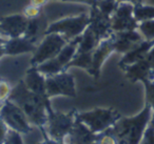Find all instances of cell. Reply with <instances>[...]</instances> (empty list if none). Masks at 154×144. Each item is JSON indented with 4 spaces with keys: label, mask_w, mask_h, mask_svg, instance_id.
I'll use <instances>...</instances> for the list:
<instances>
[{
    "label": "cell",
    "mask_w": 154,
    "mask_h": 144,
    "mask_svg": "<svg viewBox=\"0 0 154 144\" xmlns=\"http://www.w3.org/2000/svg\"><path fill=\"white\" fill-rule=\"evenodd\" d=\"M9 100L17 104L32 125L39 128H43L48 121L47 105L50 102L48 96H41L31 92L26 86L23 80H20L16 86L13 87Z\"/></svg>",
    "instance_id": "cell-1"
},
{
    "label": "cell",
    "mask_w": 154,
    "mask_h": 144,
    "mask_svg": "<svg viewBox=\"0 0 154 144\" xmlns=\"http://www.w3.org/2000/svg\"><path fill=\"white\" fill-rule=\"evenodd\" d=\"M153 114V107L146 103L143 110L139 114L128 118L122 117L107 130L117 139L118 144H139Z\"/></svg>",
    "instance_id": "cell-2"
},
{
    "label": "cell",
    "mask_w": 154,
    "mask_h": 144,
    "mask_svg": "<svg viewBox=\"0 0 154 144\" xmlns=\"http://www.w3.org/2000/svg\"><path fill=\"white\" fill-rule=\"evenodd\" d=\"M76 117L93 133L98 135L113 126L122 118V115L112 107H96L88 112H76Z\"/></svg>",
    "instance_id": "cell-3"
},
{
    "label": "cell",
    "mask_w": 154,
    "mask_h": 144,
    "mask_svg": "<svg viewBox=\"0 0 154 144\" xmlns=\"http://www.w3.org/2000/svg\"><path fill=\"white\" fill-rule=\"evenodd\" d=\"M48 121L47 124L40 130H45L50 138L62 142L66 135L70 133L76 119V110L69 112H54L51 107V101L47 105Z\"/></svg>",
    "instance_id": "cell-4"
},
{
    "label": "cell",
    "mask_w": 154,
    "mask_h": 144,
    "mask_svg": "<svg viewBox=\"0 0 154 144\" xmlns=\"http://www.w3.org/2000/svg\"><path fill=\"white\" fill-rule=\"evenodd\" d=\"M90 24V17L88 14H79L77 16L62 18L60 20L50 23L43 36L51 33H57L64 37L68 41L82 36Z\"/></svg>",
    "instance_id": "cell-5"
},
{
    "label": "cell",
    "mask_w": 154,
    "mask_h": 144,
    "mask_svg": "<svg viewBox=\"0 0 154 144\" xmlns=\"http://www.w3.org/2000/svg\"><path fill=\"white\" fill-rule=\"evenodd\" d=\"M0 119L13 129L21 135H29L32 133L33 125L28 119L23 110L11 100H8L0 107Z\"/></svg>",
    "instance_id": "cell-6"
},
{
    "label": "cell",
    "mask_w": 154,
    "mask_h": 144,
    "mask_svg": "<svg viewBox=\"0 0 154 144\" xmlns=\"http://www.w3.org/2000/svg\"><path fill=\"white\" fill-rule=\"evenodd\" d=\"M66 43L68 40L57 33L45 35L40 43L37 45L36 51L33 53V57L31 58V66H37L56 57Z\"/></svg>",
    "instance_id": "cell-7"
},
{
    "label": "cell",
    "mask_w": 154,
    "mask_h": 144,
    "mask_svg": "<svg viewBox=\"0 0 154 144\" xmlns=\"http://www.w3.org/2000/svg\"><path fill=\"white\" fill-rule=\"evenodd\" d=\"M45 86L47 96L50 99L56 96H66L71 98L76 97L74 76L66 70L45 77Z\"/></svg>",
    "instance_id": "cell-8"
},
{
    "label": "cell",
    "mask_w": 154,
    "mask_h": 144,
    "mask_svg": "<svg viewBox=\"0 0 154 144\" xmlns=\"http://www.w3.org/2000/svg\"><path fill=\"white\" fill-rule=\"evenodd\" d=\"M138 22L134 17V4L128 1H119L116 11L111 16L113 33L137 30Z\"/></svg>",
    "instance_id": "cell-9"
},
{
    "label": "cell",
    "mask_w": 154,
    "mask_h": 144,
    "mask_svg": "<svg viewBox=\"0 0 154 144\" xmlns=\"http://www.w3.org/2000/svg\"><path fill=\"white\" fill-rule=\"evenodd\" d=\"M29 19L23 14L5 16L0 18V35L5 38H17L24 35Z\"/></svg>",
    "instance_id": "cell-10"
},
{
    "label": "cell",
    "mask_w": 154,
    "mask_h": 144,
    "mask_svg": "<svg viewBox=\"0 0 154 144\" xmlns=\"http://www.w3.org/2000/svg\"><path fill=\"white\" fill-rule=\"evenodd\" d=\"M90 14V24L89 28L100 39L101 41L109 38L113 34V31L111 28V17L105 15L103 12L99 11L98 8L95 5H91Z\"/></svg>",
    "instance_id": "cell-11"
},
{
    "label": "cell",
    "mask_w": 154,
    "mask_h": 144,
    "mask_svg": "<svg viewBox=\"0 0 154 144\" xmlns=\"http://www.w3.org/2000/svg\"><path fill=\"white\" fill-rule=\"evenodd\" d=\"M114 52L119 54H126L129 51L135 47L137 44L143 41L145 39L138 32V30L124 31V32H116L112 34Z\"/></svg>",
    "instance_id": "cell-12"
},
{
    "label": "cell",
    "mask_w": 154,
    "mask_h": 144,
    "mask_svg": "<svg viewBox=\"0 0 154 144\" xmlns=\"http://www.w3.org/2000/svg\"><path fill=\"white\" fill-rule=\"evenodd\" d=\"M97 134H94L79 119H75L74 125L70 133L64 137L63 144H94L97 140Z\"/></svg>",
    "instance_id": "cell-13"
},
{
    "label": "cell",
    "mask_w": 154,
    "mask_h": 144,
    "mask_svg": "<svg viewBox=\"0 0 154 144\" xmlns=\"http://www.w3.org/2000/svg\"><path fill=\"white\" fill-rule=\"evenodd\" d=\"M112 53H114V46L111 36L101 41L98 46L94 50L92 54V68H91L89 74L94 78H98L100 76L101 68H103V63Z\"/></svg>",
    "instance_id": "cell-14"
},
{
    "label": "cell",
    "mask_w": 154,
    "mask_h": 144,
    "mask_svg": "<svg viewBox=\"0 0 154 144\" xmlns=\"http://www.w3.org/2000/svg\"><path fill=\"white\" fill-rule=\"evenodd\" d=\"M126 73V77L131 82H137L141 81L143 82L145 80H151L152 75H153V70L151 68L150 64L147 62L146 59H143L140 61L133 63L131 65H127L122 68Z\"/></svg>",
    "instance_id": "cell-15"
},
{
    "label": "cell",
    "mask_w": 154,
    "mask_h": 144,
    "mask_svg": "<svg viewBox=\"0 0 154 144\" xmlns=\"http://www.w3.org/2000/svg\"><path fill=\"white\" fill-rule=\"evenodd\" d=\"M37 44L32 40L26 38L24 36L17 37V38L7 39L5 43V55L16 56L26 53H34L36 51Z\"/></svg>",
    "instance_id": "cell-16"
},
{
    "label": "cell",
    "mask_w": 154,
    "mask_h": 144,
    "mask_svg": "<svg viewBox=\"0 0 154 144\" xmlns=\"http://www.w3.org/2000/svg\"><path fill=\"white\" fill-rule=\"evenodd\" d=\"M153 45H154V40L141 41L139 44H137L135 47H133L131 51L124 54L122 58L120 59L119 63H118L119 68H122L127 65H131V64L136 63V62L145 59L147 54L149 53V51L152 49Z\"/></svg>",
    "instance_id": "cell-17"
},
{
    "label": "cell",
    "mask_w": 154,
    "mask_h": 144,
    "mask_svg": "<svg viewBox=\"0 0 154 144\" xmlns=\"http://www.w3.org/2000/svg\"><path fill=\"white\" fill-rule=\"evenodd\" d=\"M24 84L31 92L41 96H47V86H45V76L42 75L36 66H31L24 76Z\"/></svg>",
    "instance_id": "cell-18"
},
{
    "label": "cell",
    "mask_w": 154,
    "mask_h": 144,
    "mask_svg": "<svg viewBox=\"0 0 154 144\" xmlns=\"http://www.w3.org/2000/svg\"><path fill=\"white\" fill-rule=\"evenodd\" d=\"M45 23H47V18H45V16L43 14H41L37 18L30 19L28 22V26H26V33H24L23 36L36 43L39 35L41 34L43 37V34H45V30H47V28H42Z\"/></svg>",
    "instance_id": "cell-19"
},
{
    "label": "cell",
    "mask_w": 154,
    "mask_h": 144,
    "mask_svg": "<svg viewBox=\"0 0 154 144\" xmlns=\"http://www.w3.org/2000/svg\"><path fill=\"white\" fill-rule=\"evenodd\" d=\"M101 40L89 28H87L80 37V42L78 44L77 53H93L94 50L98 46Z\"/></svg>",
    "instance_id": "cell-20"
},
{
    "label": "cell",
    "mask_w": 154,
    "mask_h": 144,
    "mask_svg": "<svg viewBox=\"0 0 154 144\" xmlns=\"http://www.w3.org/2000/svg\"><path fill=\"white\" fill-rule=\"evenodd\" d=\"M92 54L93 53H76L74 58L66 65V70L71 68H79L89 73L92 68Z\"/></svg>",
    "instance_id": "cell-21"
},
{
    "label": "cell",
    "mask_w": 154,
    "mask_h": 144,
    "mask_svg": "<svg viewBox=\"0 0 154 144\" xmlns=\"http://www.w3.org/2000/svg\"><path fill=\"white\" fill-rule=\"evenodd\" d=\"M134 17L137 22L154 19V5H149L146 3L134 4Z\"/></svg>",
    "instance_id": "cell-22"
},
{
    "label": "cell",
    "mask_w": 154,
    "mask_h": 144,
    "mask_svg": "<svg viewBox=\"0 0 154 144\" xmlns=\"http://www.w3.org/2000/svg\"><path fill=\"white\" fill-rule=\"evenodd\" d=\"M36 68L41 73L42 75H45V77L52 76V75H56L60 72H63L64 68L58 63V61L55 58L48 60V61L43 62V63L39 64L36 66Z\"/></svg>",
    "instance_id": "cell-23"
},
{
    "label": "cell",
    "mask_w": 154,
    "mask_h": 144,
    "mask_svg": "<svg viewBox=\"0 0 154 144\" xmlns=\"http://www.w3.org/2000/svg\"><path fill=\"white\" fill-rule=\"evenodd\" d=\"M119 1L117 0H96L95 5L99 9V11L103 12L105 15L111 17L113 13L116 11Z\"/></svg>",
    "instance_id": "cell-24"
},
{
    "label": "cell",
    "mask_w": 154,
    "mask_h": 144,
    "mask_svg": "<svg viewBox=\"0 0 154 144\" xmlns=\"http://www.w3.org/2000/svg\"><path fill=\"white\" fill-rule=\"evenodd\" d=\"M137 30L145 40H154V19L138 22Z\"/></svg>",
    "instance_id": "cell-25"
},
{
    "label": "cell",
    "mask_w": 154,
    "mask_h": 144,
    "mask_svg": "<svg viewBox=\"0 0 154 144\" xmlns=\"http://www.w3.org/2000/svg\"><path fill=\"white\" fill-rule=\"evenodd\" d=\"M13 87L9 83V81L0 78V104L2 105L5 101H8L10 98V95L12 93Z\"/></svg>",
    "instance_id": "cell-26"
},
{
    "label": "cell",
    "mask_w": 154,
    "mask_h": 144,
    "mask_svg": "<svg viewBox=\"0 0 154 144\" xmlns=\"http://www.w3.org/2000/svg\"><path fill=\"white\" fill-rule=\"evenodd\" d=\"M139 144H154V114L151 121L148 124L143 137Z\"/></svg>",
    "instance_id": "cell-27"
},
{
    "label": "cell",
    "mask_w": 154,
    "mask_h": 144,
    "mask_svg": "<svg viewBox=\"0 0 154 144\" xmlns=\"http://www.w3.org/2000/svg\"><path fill=\"white\" fill-rule=\"evenodd\" d=\"M143 83L146 88V103L150 104L154 110V81L148 79Z\"/></svg>",
    "instance_id": "cell-28"
},
{
    "label": "cell",
    "mask_w": 154,
    "mask_h": 144,
    "mask_svg": "<svg viewBox=\"0 0 154 144\" xmlns=\"http://www.w3.org/2000/svg\"><path fill=\"white\" fill-rule=\"evenodd\" d=\"M2 144H24L23 139L21 137V134L13 129H9L8 135Z\"/></svg>",
    "instance_id": "cell-29"
},
{
    "label": "cell",
    "mask_w": 154,
    "mask_h": 144,
    "mask_svg": "<svg viewBox=\"0 0 154 144\" xmlns=\"http://www.w3.org/2000/svg\"><path fill=\"white\" fill-rule=\"evenodd\" d=\"M96 143L97 144H118V141L112 134H110L108 130H106L101 134H98Z\"/></svg>",
    "instance_id": "cell-30"
},
{
    "label": "cell",
    "mask_w": 154,
    "mask_h": 144,
    "mask_svg": "<svg viewBox=\"0 0 154 144\" xmlns=\"http://www.w3.org/2000/svg\"><path fill=\"white\" fill-rule=\"evenodd\" d=\"M23 14L29 20L30 19H34V18H37L42 14V9L38 7H35V5L29 4L26 9L23 10Z\"/></svg>",
    "instance_id": "cell-31"
},
{
    "label": "cell",
    "mask_w": 154,
    "mask_h": 144,
    "mask_svg": "<svg viewBox=\"0 0 154 144\" xmlns=\"http://www.w3.org/2000/svg\"><path fill=\"white\" fill-rule=\"evenodd\" d=\"M9 129L10 128L8 127V125L0 119V143H3V142H5V137H7Z\"/></svg>",
    "instance_id": "cell-32"
},
{
    "label": "cell",
    "mask_w": 154,
    "mask_h": 144,
    "mask_svg": "<svg viewBox=\"0 0 154 144\" xmlns=\"http://www.w3.org/2000/svg\"><path fill=\"white\" fill-rule=\"evenodd\" d=\"M41 131H42V135H43V140L39 142L38 144H63L62 142L57 141V140H54V139H52V138H50L45 130H41Z\"/></svg>",
    "instance_id": "cell-33"
},
{
    "label": "cell",
    "mask_w": 154,
    "mask_h": 144,
    "mask_svg": "<svg viewBox=\"0 0 154 144\" xmlns=\"http://www.w3.org/2000/svg\"><path fill=\"white\" fill-rule=\"evenodd\" d=\"M145 59L147 60V62L150 64V66H151V68L153 70V72H154V45L152 46V49L149 51V53L147 54V56H146Z\"/></svg>",
    "instance_id": "cell-34"
},
{
    "label": "cell",
    "mask_w": 154,
    "mask_h": 144,
    "mask_svg": "<svg viewBox=\"0 0 154 144\" xmlns=\"http://www.w3.org/2000/svg\"><path fill=\"white\" fill-rule=\"evenodd\" d=\"M48 2H49V0H30V4L41 8V9H42V7H45Z\"/></svg>",
    "instance_id": "cell-35"
},
{
    "label": "cell",
    "mask_w": 154,
    "mask_h": 144,
    "mask_svg": "<svg viewBox=\"0 0 154 144\" xmlns=\"http://www.w3.org/2000/svg\"><path fill=\"white\" fill-rule=\"evenodd\" d=\"M5 41H7V38H5L3 36H1V35H0V58L5 55Z\"/></svg>",
    "instance_id": "cell-36"
},
{
    "label": "cell",
    "mask_w": 154,
    "mask_h": 144,
    "mask_svg": "<svg viewBox=\"0 0 154 144\" xmlns=\"http://www.w3.org/2000/svg\"><path fill=\"white\" fill-rule=\"evenodd\" d=\"M96 0H69V2H80V3H86L88 5H93Z\"/></svg>",
    "instance_id": "cell-37"
},
{
    "label": "cell",
    "mask_w": 154,
    "mask_h": 144,
    "mask_svg": "<svg viewBox=\"0 0 154 144\" xmlns=\"http://www.w3.org/2000/svg\"><path fill=\"white\" fill-rule=\"evenodd\" d=\"M55 1H62V2H69V0H55Z\"/></svg>",
    "instance_id": "cell-38"
},
{
    "label": "cell",
    "mask_w": 154,
    "mask_h": 144,
    "mask_svg": "<svg viewBox=\"0 0 154 144\" xmlns=\"http://www.w3.org/2000/svg\"><path fill=\"white\" fill-rule=\"evenodd\" d=\"M151 80H153V81H154V73H153V75H152V78H151Z\"/></svg>",
    "instance_id": "cell-39"
},
{
    "label": "cell",
    "mask_w": 154,
    "mask_h": 144,
    "mask_svg": "<svg viewBox=\"0 0 154 144\" xmlns=\"http://www.w3.org/2000/svg\"><path fill=\"white\" fill-rule=\"evenodd\" d=\"M0 107H1V104H0Z\"/></svg>",
    "instance_id": "cell-40"
},
{
    "label": "cell",
    "mask_w": 154,
    "mask_h": 144,
    "mask_svg": "<svg viewBox=\"0 0 154 144\" xmlns=\"http://www.w3.org/2000/svg\"><path fill=\"white\" fill-rule=\"evenodd\" d=\"M117 1H120V0H117Z\"/></svg>",
    "instance_id": "cell-41"
},
{
    "label": "cell",
    "mask_w": 154,
    "mask_h": 144,
    "mask_svg": "<svg viewBox=\"0 0 154 144\" xmlns=\"http://www.w3.org/2000/svg\"><path fill=\"white\" fill-rule=\"evenodd\" d=\"M0 144H2V143H0Z\"/></svg>",
    "instance_id": "cell-42"
}]
</instances>
